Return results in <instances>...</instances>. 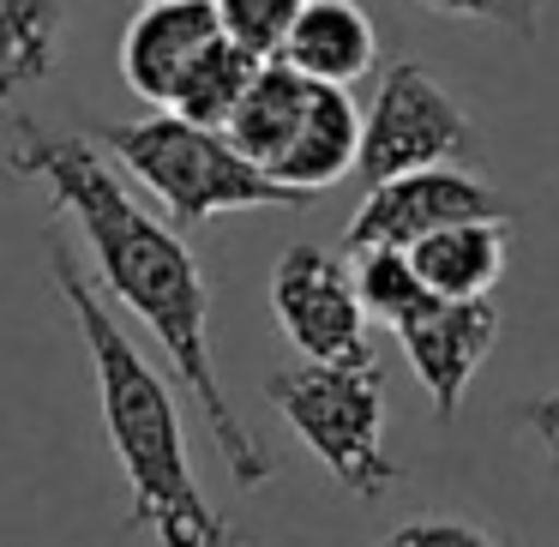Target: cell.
I'll list each match as a JSON object with an SVG mask.
<instances>
[{
    "label": "cell",
    "mask_w": 559,
    "mask_h": 547,
    "mask_svg": "<svg viewBox=\"0 0 559 547\" xmlns=\"http://www.w3.org/2000/svg\"><path fill=\"white\" fill-rule=\"evenodd\" d=\"M61 25L67 0H0V109L55 73Z\"/></svg>",
    "instance_id": "cell-14"
},
{
    "label": "cell",
    "mask_w": 559,
    "mask_h": 547,
    "mask_svg": "<svg viewBox=\"0 0 559 547\" xmlns=\"http://www.w3.org/2000/svg\"><path fill=\"white\" fill-rule=\"evenodd\" d=\"M439 19H475V25H493V31H511V37L535 43L542 37V13L547 0H415Z\"/></svg>",
    "instance_id": "cell-18"
},
{
    "label": "cell",
    "mask_w": 559,
    "mask_h": 547,
    "mask_svg": "<svg viewBox=\"0 0 559 547\" xmlns=\"http://www.w3.org/2000/svg\"><path fill=\"white\" fill-rule=\"evenodd\" d=\"M409 259L433 295H445V301H487L493 283L506 277V217L451 223V229L427 235L421 247H409Z\"/></svg>",
    "instance_id": "cell-12"
},
{
    "label": "cell",
    "mask_w": 559,
    "mask_h": 547,
    "mask_svg": "<svg viewBox=\"0 0 559 547\" xmlns=\"http://www.w3.org/2000/svg\"><path fill=\"white\" fill-rule=\"evenodd\" d=\"M397 343L409 355L415 379L427 385L433 403V421H457L463 397H469V379L481 373V361L499 343V307L487 301H445L433 295L427 307H415L397 325Z\"/></svg>",
    "instance_id": "cell-8"
},
{
    "label": "cell",
    "mask_w": 559,
    "mask_h": 547,
    "mask_svg": "<svg viewBox=\"0 0 559 547\" xmlns=\"http://www.w3.org/2000/svg\"><path fill=\"white\" fill-rule=\"evenodd\" d=\"M139 7H163V0H139Z\"/></svg>",
    "instance_id": "cell-21"
},
{
    "label": "cell",
    "mask_w": 559,
    "mask_h": 547,
    "mask_svg": "<svg viewBox=\"0 0 559 547\" xmlns=\"http://www.w3.org/2000/svg\"><path fill=\"white\" fill-rule=\"evenodd\" d=\"M223 19V37H235L241 49H253L259 61H277L289 43L295 19L307 13V0H211Z\"/></svg>",
    "instance_id": "cell-17"
},
{
    "label": "cell",
    "mask_w": 559,
    "mask_h": 547,
    "mask_svg": "<svg viewBox=\"0 0 559 547\" xmlns=\"http://www.w3.org/2000/svg\"><path fill=\"white\" fill-rule=\"evenodd\" d=\"M97 145L109 151L115 169H127L151 199L163 205V217L175 229H199L211 217L229 211H277V205H307L301 193L265 175L253 157L235 151V139L223 127H199L181 115L157 109L145 121H115L97 133Z\"/></svg>",
    "instance_id": "cell-3"
},
{
    "label": "cell",
    "mask_w": 559,
    "mask_h": 547,
    "mask_svg": "<svg viewBox=\"0 0 559 547\" xmlns=\"http://www.w3.org/2000/svg\"><path fill=\"white\" fill-rule=\"evenodd\" d=\"M518 421L530 427L535 439H542L547 463L559 469V391H547V397H530V403H518Z\"/></svg>",
    "instance_id": "cell-20"
},
{
    "label": "cell",
    "mask_w": 559,
    "mask_h": 547,
    "mask_svg": "<svg viewBox=\"0 0 559 547\" xmlns=\"http://www.w3.org/2000/svg\"><path fill=\"white\" fill-rule=\"evenodd\" d=\"M349 169H361V109L349 103L343 85H313V103H307V121L295 133V145L283 151L277 175L289 193L319 199L325 187H337Z\"/></svg>",
    "instance_id": "cell-11"
},
{
    "label": "cell",
    "mask_w": 559,
    "mask_h": 547,
    "mask_svg": "<svg viewBox=\"0 0 559 547\" xmlns=\"http://www.w3.org/2000/svg\"><path fill=\"white\" fill-rule=\"evenodd\" d=\"M265 397L289 421V433L331 469V481L349 487L355 499L391 494L403 481V463L385 451V385L379 361H301L277 367L265 379Z\"/></svg>",
    "instance_id": "cell-4"
},
{
    "label": "cell",
    "mask_w": 559,
    "mask_h": 547,
    "mask_svg": "<svg viewBox=\"0 0 559 547\" xmlns=\"http://www.w3.org/2000/svg\"><path fill=\"white\" fill-rule=\"evenodd\" d=\"M259 67H265V61H259L253 49H241L235 37H217V43H211V49L193 61V73L181 79L169 115L199 121V127H229V115L241 109V97L253 91Z\"/></svg>",
    "instance_id": "cell-15"
},
{
    "label": "cell",
    "mask_w": 559,
    "mask_h": 547,
    "mask_svg": "<svg viewBox=\"0 0 559 547\" xmlns=\"http://www.w3.org/2000/svg\"><path fill=\"white\" fill-rule=\"evenodd\" d=\"M379 547H499V542L487 530H475V523H463V518H409Z\"/></svg>",
    "instance_id": "cell-19"
},
{
    "label": "cell",
    "mask_w": 559,
    "mask_h": 547,
    "mask_svg": "<svg viewBox=\"0 0 559 547\" xmlns=\"http://www.w3.org/2000/svg\"><path fill=\"white\" fill-rule=\"evenodd\" d=\"M475 151V127L463 103L421 61H397L379 73V91L361 115V181L379 187L391 175L439 169Z\"/></svg>",
    "instance_id": "cell-5"
},
{
    "label": "cell",
    "mask_w": 559,
    "mask_h": 547,
    "mask_svg": "<svg viewBox=\"0 0 559 547\" xmlns=\"http://www.w3.org/2000/svg\"><path fill=\"white\" fill-rule=\"evenodd\" d=\"M271 313H277L283 337L301 349V361H349L367 367L379 361L373 337H367V307L355 289V265L313 241L283 247L277 271H271Z\"/></svg>",
    "instance_id": "cell-6"
},
{
    "label": "cell",
    "mask_w": 559,
    "mask_h": 547,
    "mask_svg": "<svg viewBox=\"0 0 559 547\" xmlns=\"http://www.w3.org/2000/svg\"><path fill=\"white\" fill-rule=\"evenodd\" d=\"M355 289H361L367 319H379V325H391V331H397L415 307L433 301V289L421 283V271H415V259L403 253V247H373V253H355Z\"/></svg>",
    "instance_id": "cell-16"
},
{
    "label": "cell",
    "mask_w": 559,
    "mask_h": 547,
    "mask_svg": "<svg viewBox=\"0 0 559 547\" xmlns=\"http://www.w3.org/2000/svg\"><path fill=\"white\" fill-rule=\"evenodd\" d=\"M49 277L85 337L91 373H97L109 451L127 475V530H145L157 547H247L241 530L193 481L181 403H175L169 379L145 361V349L121 331L109 301L85 283L73 247H49Z\"/></svg>",
    "instance_id": "cell-2"
},
{
    "label": "cell",
    "mask_w": 559,
    "mask_h": 547,
    "mask_svg": "<svg viewBox=\"0 0 559 547\" xmlns=\"http://www.w3.org/2000/svg\"><path fill=\"white\" fill-rule=\"evenodd\" d=\"M277 61H289L301 79L313 85H343L373 73L379 61V31L367 19L361 0H307V13L295 19L289 43H283Z\"/></svg>",
    "instance_id": "cell-10"
},
{
    "label": "cell",
    "mask_w": 559,
    "mask_h": 547,
    "mask_svg": "<svg viewBox=\"0 0 559 547\" xmlns=\"http://www.w3.org/2000/svg\"><path fill=\"white\" fill-rule=\"evenodd\" d=\"M307 103H313V79H301L289 61H265L259 79H253V91L241 97V109L229 115L223 133L235 139L241 157H253L259 169L271 175L283 163V151L295 145V133H301Z\"/></svg>",
    "instance_id": "cell-13"
},
{
    "label": "cell",
    "mask_w": 559,
    "mask_h": 547,
    "mask_svg": "<svg viewBox=\"0 0 559 547\" xmlns=\"http://www.w3.org/2000/svg\"><path fill=\"white\" fill-rule=\"evenodd\" d=\"M223 37V19L211 0H163V7H139V19L121 37V79L133 97L151 109H169L181 79L193 61Z\"/></svg>",
    "instance_id": "cell-9"
},
{
    "label": "cell",
    "mask_w": 559,
    "mask_h": 547,
    "mask_svg": "<svg viewBox=\"0 0 559 547\" xmlns=\"http://www.w3.org/2000/svg\"><path fill=\"white\" fill-rule=\"evenodd\" d=\"M481 217H511V205L481 181V175L439 163V169L391 175V181L367 187L361 211L343 229L349 253H373V247H421L427 235L451 229V223H481Z\"/></svg>",
    "instance_id": "cell-7"
},
{
    "label": "cell",
    "mask_w": 559,
    "mask_h": 547,
    "mask_svg": "<svg viewBox=\"0 0 559 547\" xmlns=\"http://www.w3.org/2000/svg\"><path fill=\"white\" fill-rule=\"evenodd\" d=\"M7 163H13V175L49 187L55 205L85 229V247L97 259L103 289L163 343L175 379L193 391V403L205 415L211 439H217L223 463H229L235 487H265L277 457L247 433V421L235 415L229 391L217 379V361H211V283L199 271L193 247L181 241V229L139 205L127 193L121 169L91 139L49 133L37 121H13Z\"/></svg>",
    "instance_id": "cell-1"
}]
</instances>
